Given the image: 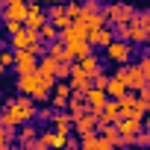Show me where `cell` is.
<instances>
[{
	"label": "cell",
	"instance_id": "obj_29",
	"mask_svg": "<svg viewBox=\"0 0 150 150\" xmlns=\"http://www.w3.org/2000/svg\"><path fill=\"white\" fill-rule=\"evenodd\" d=\"M0 65H3V68H12L15 65V50L12 47H0Z\"/></svg>",
	"mask_w": 150,
	"mask_h": 150
},
{
	"label": "cell",
	"instance_id": "obj_6",
	"mask_svg": "<svg viewBox=\"0 0 150 150\" xmlns=\"http://www.w3.org/2000/svg\"><path fill=\"white\" fill-rule=\"evenodd\" d=\"M118 109H121V118H144V109L135 91H127L124 97H118Z\"/></svg>",
	"mask_w": 150,
	"mask_h": 150
},
{
	"label": "cell",
	"instance_id": "obj_3",
	"mask_svg": "<svg viewBox=\"0 0 150 150\" xmlns=\"http://www.w3.org/2000/svg\"><path fill=\"white\" fill-rule=\"evenodd\" d=\"M115 77H121L124 80V86L129 88V91H138L147 80H144V74H141V68L135 65V62H127V65H118V71H115Z\"/></svg>",
	"mask_w": 150,
	"mask_h": 150
},
{
	"label": "cell",
	"instance_id": "obj_2",
	"mask_svg": "<svg viewBox=\"0 0 150 150\" xmlns=\"http://www.w3.org/2000/svg\"><path fill=\"white\" fill-rule=\"evenodd\" d=\"M103 56H106L109 62H115V65H127V62H132V41H127V38H112V41L103 47Z\"/></svg>",
	"mask_w": 150,
	"mask_h": 150
},
{
	"label": "cell",
	"instance_id": "obj_35",
	"mask_svg": "<svg viewBox=\"0 0 150 150\" xmlns=\"http://www.w3.org/2000/svg\"><path fill=\"white\" fill-rule=\"evenodd\" d=\"M80 3H83L86 12H97V9H100V0H80Z\"/></svg>",
	"mask_w": 150,
	"mask_h": 150
},
{
	"label": "cell",
	"instance_id": "obj_25",
	"mask_svg": "<svg viewBox=\"0 0 150 150\" xmlns=\"http://www.w3.org/2000/svg\"><path fill=\"white\" fill-rule=\"evenodd\" d=\"M127 91H129V88L124 86V80H121V77H109V83H106V94H109V97H115V100H118V97H124Z\"/></svg>",
	"mask_w": 150,
	"mask_h": 150
},
{
	"label": "cell",
	"instance_id": "obj_1",
	"mask_svg": "<svg viewBox=\"0 0 150 150\" xmlns=\"http://www.w3.org/2000/svg\"><path fill=\"white\" fill-rule=\"evenodd\" d=\"M35 118V100L30 94H18L9 97L3 103V112H0V127H6L9 132H15V127H24Z\"/></svg>",
	"mask_w": 150,
	"mask_h": 150
},
{
	"label": "cell",
	"instance_id": "obj_23",
	"mask_svg": "<svg viewBox=\"0 0 150 150\" xmlns=\"http://www.w3.org/2000/svg\"><path fill=\"white\" fill-rule=\"evenodd\" d=\"M53 83H56L53 77H41V80H38V91L33 94V100H35V103H47V97H50V88H53Z\"/></svg>",
	"mask_w": 150,
	"mask_h": 150
},
{
	"label": "cell",
	"instance_id": "obj_34",
	"mask_svg": "<svg viewBox=\"0 0 150 150\" xmlns=\"http://www.w3.org/2000/svg\"><path fill=\"white\" fill-rule=\"evenodd\" d=\"M53 112H56L53 106H50V109H35V118H38V121H44V124H50V118H53Z\"/></svg>",
	"mask_w": 150,
	"mask_h": 150
},
{
	"label": "cell",
	"instance_id": "obj_10",
	"mask_svg": "<svg viewBox=\"0 0 150 150\" xmlns=\"http://www.w3.org/2000/svg\"><path fill=\"white\" fill-rule=\"evenodd\" d=\"M77 135H88V132H97V115L88 109V112H83L80 118H74V127H71Z\"/></svg>",
	"mask_w": 150,
	"mask_h": 150
},
{
	"label": "cell",
	"instance_id": "obj_20",
	"mask_svg": "<svg viewBox=\"0 0 150 150\" xmlns=\"http://www.w3.org/2000/svg\"><path fill=\"white\" fill-rule=\"evenodd\" d=\"M24 15H27V3L24 0H9V3L3 6V18H12V21L24 24Z\"/></svg>",
	"mask_w": 150,
	"mask_h": 150
},
{
	"label": "cell",
	"instance_id": "obj_22",
	"mask_svg": "<svg viewBox=\"0 0 150 150\" xmlns=\"http://www.w3.org/2000/svg\"><path fill=\"white\" fill-rule=\"evenodd\" d=\"M65 12H68V21L71 24H77V21L86 18V9H83L80 0H65Z\"/></svg>",
	"mask_w": 150,
	"mask_h": 150
},
{
	"label": "cell",
	"instance_id": "obj_39",
	"mask_svg": "<svg viewBox=\"0 0 150 150\" xmlns=\"http://www.w3.org/2000/svg\"><path fill=\"white\" fill-rule=\"evenodd\" d=\"M0 9H3V6H0Z\"/></svg>",
	"mask_w": 150,
	"mask_h": 150
},
{
	"label": "cell",
	"instance_id": "obj_40",
	"mask_svg": "<svg viewBox=\"0 0 150 150\" xmlns=\"http://www.w3.org/2000/svg\"><path fill=\"white\" fill-rule=\"evenodd\" d=\"M0 103H3V100H0Z\"/></svg>",
	"mask_w": 150,
	"mask_h": 150
},
{
	"label": "cell",
	"instance_id": "obj_19",
	"mask_svg": "<svg viewBox=\"0 0 150 150\" xmlns=\"http://www.w3.org/2000/svg\"><path fill=\"white\" fill-rule=\"evenodd\" d=\"M65 109L71 112V118H80L83 112H88L86 94H77V91H71V97H68V106H65Z\"/></svg>",
	"mask_w": 150,
	"mask_h": 150
},
{
	"label": "cell",
	"instance_id": "obj_37",
	"mask_svg": "<svg viewBox=\"0 0 150 150\" xmlns=\"http://www.w3.org/2000/svg\"><path fill=\"white\" fill-rule=\"evenodd\" d=\"M3 77H6V68H3V65H0V80H3Z\"/></svg>",
	"mask_w": 150,
	"mask_h": 150
},
{
	"label": "cell",
	"instance_id": "obj_7",
	"mask_svg": "<svg viewBox=\"0 0 150 150\" xmlns=\"http://www.w3.org/2000/svg\"><path fill=\"white\" fill-rule=\"evenodd\" d=\"M35 41H38V33H35V30H27V27H21L18 33L9 35V47H12V50H30Z\"/></svg>",
	"mask_w": 150,
	"mask_h": 150
},
{
	"label": "cell",
	"instance_id": "obj_14",
	"mask_svg": "<svg viewBox=\"0 0 150 150\" xmlns=\"http://www.w3.org/2000/svg\"><path fill=\"white\" fill-rule=\"evenodd\" d=\"M47 127H53V129H59V132H65V135H68V132H71V127H74V118H71V112H68V109H56Z\"/></svg>",
	"mask_w": 150,
	"mask_h": 150
},
{
	"label": "cell",
	"instance_id": "obj_4",
	"mask_svg": "<svg viewBox=\"0 0 150 150\" xmlns=\"http://www.w3.org/2000/svg\"><path fill=\"white\" fill-rule=\"evenodd\" d=\"M100 12L106 15L109 24H127V21L135 15V9L127 6V3H100Z\"/></svg>",
	"mask_w": 150,
	"mask_h": 150
},
{
	"label": "cell",
	"instance_id": "obj_17",
	"mask_svg": "<svg viewBox=\"0 0 150 150\" xmlns=\"http://www.w3.org/2000/svg\"><path fill=\"white\" fill-rule=\"evenodd\" d=\"M47 21L50 24H56L59 30H65L71 21H68V12H65V3H50V9H47Z\"/></svg>",
	"mask_w": 150,
	"mask_h": 150
},
{
	"label": "cell",
	"instance_id": "obj_8",
	"mask_svg": "<svg viewBox=\"0 0 150 150\" xmlns=\"http://www.w3.org/2000/svg\"><path fill=\"white\" fill-rule=\"evenodd\" d=\"M68 97H71V86H68V80H56L53 88H50L47 103H50L53 109H65V106H68Z\"/></svg>",
	"mask_w": 150,
	"mask_h": 150
},
{
	"label": "cell",
	"instance_id": "obj_9",
	"mask_svg": "<svg viewBox=\"0 0 150 150\" xmlns=\"http://www.w3.org/2000/svg\"><path fill=\"white\" fill-rule=\"evenodd\" d=\"M47 21V9H41V3H27V15H24V27L27 30H41V24Z\"/></svg>",
	"mask_w": 150,
	"mask_h": 150
},
{
	"label": "cell",
	"instance_id": "obj_21",
	"mask_svg": "<svg viewBox=\"0 0 150 150\" xmlns=\"http://www.w3.org/2000/svg\"><path fill=\"white\" fill-rule=\"evenodd\" d=\"M56 68H59V62H56L53 56H47V53L38 56V68H35V71L41 74V77H53V80H56Z\"/></svg>",
	"mask_w": 150,
	"mask_h": 150
},
{
	"label": "cell",
	"instance_id": "obj_24",
	"mask_svg": "<svg viewBox=\"0 0 150 150\" xmlns=\"http://www.w3.org/2000/svg\"><path fill=\"white\" fill-rule=\"evenodd\" d=\"M83 24H86V27H88V33H91V30H100V27H106L109 21H106V15H103V12L97 9V12H86Z\"/></svg>",
	"mask_w": 150,
	"mask_h": 150
},
{
	"label": "cell",
	"instance_id": "obj_27",
	"mask_svg": "<svg viewBox=\"0 0 150 150\" xmlns=\"http://www.w3.org/2000/svg\"><path fill=\"white\" fill-rule=\"evenodd\" d=\"M35 135H38V129H35V127H27V124H24V129H21V135H18V144L30 147V144L35 141Z\"/></svg>",
	"mask_w": 150,
	"mask_h": 150
},
{
	"label": "cell",
	"instance_id": "obj_31",
	"mask_svg": "<svg viewBox=\"0 0 150 150\" xmlns=\"http://www.w3.org/2000/svg\"><path fill=\"white\" fill-rule=\"evenodd\" d=\"M24 24L21 21H12V18H3V30H6V35H12V33H18Z\"/></svg>",
	"mask_w": 150,
	"mask_h": 150
},
{
	"label": "cell",
	"instance_id": "obj_11",
	"mask_svg": "<svg viewBox=\"0 0 150 150\" xmlns=\"http://www.w3.org/2000/svg\"><path fill=\"white\" fill-rule=\"evenodd\" d=\"M15 74H30L38 68V56H33L30 50H15Z\"/></svg>",
	"mask_w": 150,
	"mask_h": 150
},
{
	"label": "cell",
	"instance_id": "obj_5",
	"mask_svg": "<svg viewBox=\"0 0 150 150\" xmlns=\"http://www.w3.org/2000/svg\"><path fill=\"white\" fill-rule=\"evenodd\" d=\"M68 144V135L65 132H59V129H44V132H38L35 135V141H33V147L35 150H44V147H65Z\"/></svg>",
	"mask_w": 150,
	"mask_h": 150
},
{
	"label": "cell",
	"instance_id": "obj_15",
	"mask_svg": "<svg viewBox=\"0 0 150 150\" xmlns=\"http://www.w3.org/2000/svg\"><path fill=\"white\" fill-rule=\"evenodd\" d=\"M44 53H47V56H53L56 62H71V56H68V47H65V41H62V38L44 41Z\"/></svg>",
	"mask_w": 150,
	"mask_h": 150
},
{
	"label": "cell",
	"instance_id": "obj_30",
	"mask_svg": "<svg viewBox=\"0 0 150 150\" xmlns=\"http://www.w3.org/2000/svg\"><path fill=\"white\" fill-rule=\"evenodd\" d=\"M135 65H138V68H141V74H144V80H147V83H150V53H144V56H141V59H138V62H135Z\"/></svg>",
	"mask_w": 150,
	"mask_h": 150
},
{
	"label": "cell",
	"instance_id": "obj_18",
	"mask_svg": "<svg viewBox=\"0 0 150 150\" xmlns=\"http://www.w3.org/2000/svg\"><path fill=\"white\" fill-rule=\"evenodd\" d=\"M112 38H115V33L109 30V24H106V27H100V30H91V33H88V41H91V47H100V50H103V47H106Z\"/></svg>",
	"mask_w": 150,
	"mask_h": 150
},
{
	"label": "cell",
	"instance_id": "obj_38",
	"mask_svg": "<svg viewBox=\"0 0 150 150\" xmlns=\"http://www.w3.org/2000/svg\"><path fill=\"white\" fill-rule=\"evenodd\" d=\"M24 3H41V0H24Z\"/></svg>",
	"mask_w": 150,
	"mask_h": 150
},
{
	"label": "cell",
	"instance_id": "obj_13",
	"mask_svg": "<svg viewBox=\"0 0 150 150\" xmlns=\"http://www.w3.org/2000/svg\"><path fill=\"white\" fill-rule=\"evenodd\" d=\"M115 127H118V132L132 144V138H135V132L141 129V118H118L115 121Z\"/></svg>",
	"mask_w": 150,
	"mask_h": 150
},
{
	"label": "cell",
	"instance_id": "obj_28",
	"mask_svg": "<svg viewBox=\"0 0 150 150\" xmlns=\"http://www.w3.org/2000/svg\"><path fill=\"white\" fill-rule=\"evenodd\" d=\"M135 94H138V103H141V109H144V112H150V83H144V86H141Z\"/></svg>",
	"mask_w": 150,
	"mask_h": 150
},
{
	"label": "cell",
	"instance_id": "obj_26",
	"mask_svg": "<svg viewBox=\"0 0 150 150\" xmlns=\"http://www.w3.org/2000/svg\"><path fill=\"white\" fill-rule=\"evenodd\" d=\"M38 38H41V41H53V38H59V27L50 24V21H44L41 30H38Z\"/></svg>",
	"mask_w": 150,
	"mask_h": 150
},
{
	"label": "cell",
	"instance_id": "obj_12",
	"mask_svg": "<svg viewBox=\"0 0 150 150\" xmlns=\"http://www.w3.org/2000/svg\"><path fill=\"white\" fill-rule=\"evenodd\" d=\"M38 80H41V74L38 71H30V74H18V94H35L38 91Z\"/></svg>",
	"mask_w": 150,
	"mask_h": 150
},
{
	"label": "cell",
	"instance_id": "obj_32",
	"mask_svg": "<svg viewBox=\"0 0 150 150\" xmlns=\"http://www.w3.org/2000/svg\"><path fill=\"white\" fill-rule=\"evenodd\" d=\"M15 138V132H9L6 127H0V150H3V147H9V141Z\"/></svg>",
	"mask_w": 150,
	"mask_h": 150
},
{
	"label": "cell",
	"instance_id": "obj_36",
	"mask_svg": "<svg viewBox=\"0 0 150 150\" xmlns=\"http://www.w3.org/2000/svg\"><path fill=\"white\" fill-rule=\"evenodd\" d=\"M41 3H47V6H50V3H65V0H41Z\"/></svg>",
	"mask_w": 150,
	"mask_h": 150
},
{
	"label": "cell",
	"instance_id": "obj_16",
	"mask_svg": "<svg viewBox=\"0 0 150 150\" xmlns=\"http://www.w3.org/2000/svg\"><path fill=\"white\" fill-rule=\"evenodd\" d=\"M106 100H109L106 88H97V86H91V88L86 91V103H88V109H91V112H100Z\"/></svg>",
	"mask_w": 150,
	"mask_h": 150
},
{
	"label": "cell",
	"instance_id": "obj_33",
	"mask_svg": "<svg viewBox=\"0 0 150 150\" xmlns=\"http://www.w3.org/2000/svg\"><path fill=\"white\" fill-rule=\"evenodd\" d=\"M68 74H71V62H59V68H56V80H68Z\"/></svg>",
	"mask_w": 150,
	"mask_h": 150
}]
</instances>
